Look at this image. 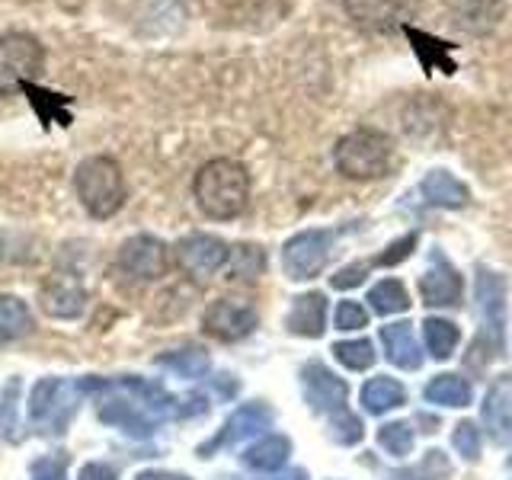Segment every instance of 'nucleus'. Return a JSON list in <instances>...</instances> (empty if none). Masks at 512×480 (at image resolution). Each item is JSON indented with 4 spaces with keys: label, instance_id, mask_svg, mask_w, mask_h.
Here are the masks:
<instances>
[{
    "label": "nucleus",
    "instance_id": "f257e3e1",
    "mask_svg": "<svg viewBox=\"0 0 512 480\" xmlns=\"http://www.w3.org/2000/svg\"><path fill=\"white\" fill-rule=\"evenodd\" d=\"M192 196L196 205L208 218L215 221H231L244 215L250 202V176L247 167L237 164L231 157H215L199 167L196 180H192Z\"/></svg>",
    "mask_w": 512,
    "mask_h": 480
},
{
    "label": "nucleus",
    "instance_id": "f03ea898",
    "mask_svg": "<svg viewBox=\"0 0 512 480\" xmlns=\"http://www.w3.org/2000/svg\"><path fill=\"white\" fill-rule=\"evenodd\" d=\"M74 189H77L80 205H84L93 218H112L125 205V196H128L119 160L103 157V154L80 160V167L74 173Z\"/></svg>",
    "mask_w": 512,
    "mask_h": 480
},
{
    "label": "nucleus",
    "instance_id": "7ed1b4c3",
    "mask_svg": "<svg viewBox=\"0 0 512 480\" xmlns=\"http://www.w3.org/2000/svg\"><path fill=\"white\" fill-rule=\"evenodd\" d=\"M333 164L349 180H375L391 170V141L372 128H359L333 148Z\"/></svg>",
    "mask_w": 512,
    "mask_h": 480
},
{
    "label": "nucleus",
    "instance_id": "20e7f679",
    "mask_svg": "<svg viewBox=\"0 0 512 480\" xmlns=\"http://www.w3.org/2000/svg\"><path fill=\"white\" fill-rule=\"evenodd\" d=\"M477 311H480V336L474 340L471 352H484V362L493 359L496 352L503 349V324H506V279L496 276V272L477 269Z\"/></svg>",
    "mask_w": 512,
    "mask_h": 480
},
{
    "label": "nucleus",
    "instance_id": "39448f33",
    "mask_svg": "<svg viewBox=\"0 0 512 480\" xmlns=\"http://www.w3.org/2000/svg\"><path fill=\"white\" fill-rule=\"evenodd\" d=\"M80 388L77 381H61V378H39L29 391V423L45 426L48 432H64V426L71 423V416L77 410Z\"/></svg>",
    "mask_w": 512,
    "mask_h": 480
},
{
    "label": "nucleus",
    "instance_id": "423d86ee",
    "mask_svg": "<svg viewBox=\"0 0 512 480\" xmlns=\"http://www.w3.org/2000/svg\"><path fill=\"white\" fill-rule=\"evenodd\" d=\"M45 68V52L39 39L26 32H10L0 39V96L26 87Z\"/></svg>",
    "mask_w": 512,
    "mask_h": 480
},
{
    "label": "nucleus",
    "instance_id": "0eeeda50",
    "mask_svg": "<svg viewBox=\"0 0 512 480\" xmlns=\"http://www.w3.org/2000/svg\"><path fill=\"white\" fill-rule=\"evenodd\" d=\"M116 269L132 282H154L160 276H167L170 247L154 234H135L119 247Z\"/></svg>",
    "mask_w": 512,
    "mask_h": 480
},
{
    "label": "nucleus",
    "instance_id": "6e6552de",
    "mask_svg": "<svg viewBox=\"0 0 512 480\" xmlns=\"http://www.w3.org/2000/svg\"><path fill=\"white\" fill-rule=\"evenodd\" d=\"M333 250V231H301L282 247V269L288 279L308 282L320 276Z\"/></svg>",
    "mask_w": 512,
    "mask_h": 480
},
{
    "label": "nucleus",
    "instance_id": "1a4fd4ad",
    "mask_svg": "<svg viewBox=\"0 0 512 480\" xmlns=\"http://www.w3.org/2000/svg\"><path fill=\"white\" fill-rule=\"evenodd\" d=\"M176 266H180L189 279H212L231 260V247L215 234H189L176 244Z\"/></svg>",
    "mask_w": 512,
    "mask_h": 480
},
{
    "label": "nucleus",
    "instance_id": "9d476101",
    "mask_svg": "<svg viewBox=\"0 0 512 480\" xmlns=\"http://www.w3.org/2000/svg\"><path fill=\"white\" fill-rule=\"evenodd\" d=\"M349 20L368 32H391L410 26L420 0H343Z\"/></svg>",
    "mask_w": 512,
    "mask_h": 480
},
{
    "label": "nucleus",
    "instance_id": "9b49d317",
    "mask_svg": "<svg viewBox=\"0 0 512 480\" xmlns=\"http://www.w3.org/2000/svg\"><path fill=\"white\" fill-rule=\"evenodd\" d=\"M39 308L55 320H74L87 308V288L74 272L58 269L39 288Z\"/></svg>",
    "mask_w": 512,
    "mask_h": 480
},
{
    "label": "nucleus",
    "instance_id": "f8f14e48",
    "mask_svg": "<svg viewBox=\"0 0 512 480\" xmlns=\"http://www.w3.org/2000/svg\"><path fill=\"white\" fill-rule=\"evenodd\" d=\"M202 330L221 343H237L256 330V311L247 301L218 298L208 304V311L202 314Z\"/></svg>",
    "mask_w": 512,
    "mask_h": 480
},
{
    "label": "nucleus",
    "instance_id": "ddd939ff",
    "mask_svg": "<svg viewBox=\"0 0 512 480\" xmlns=\"http://www.w3.org/2000/svg\"><path fill=\"white\" fill-rule=\"evenodd\" d=\"M272 426V410L266 404H260V400H253V404H244V407H237L231 416H228V423H224L218 432H215V439H208L199 445V458H212L215 452H221V448H231L237 442H244L250 436H256V432H263Z\"/></svg>",
    "mask_w": 512,
    "mask_h": 480
},
{
    "label": "nucleus",
    "instance_id": "4468645a",
    "mask_svg": "<svg viewBox=\"0 0 512 480\" xmlns=\"http://www.w3.org/2000/svg\"><path fill=\"white\" fill-rule=\"evenodd\" d=\"M301 388H304V400L311 404V410L317 413H340L346 410L349 400V384L343 378H336L327 365L320 362H308L301 368Z\"/></svg>",
    "mask_w": 512,
    "mask_h": 480
},
{
    "label": "nucleus",
    "instance_id": "2eb2a0df",
    "mask_svg": "<svg viewBox=\"0 0 512 480\" xmlns=\"http://www.w3.org/2000/svg\"><path fill=\"white\" fill-rule=\"evenodd\" d=\"M420 295H423V301L429 304V308H448V304H458V298H461L458 269L448 263L439 250L432 253V266L420 279Z\"/></svg>",
    "mask_w": 512,
    "mask_h": 480
},
{
    "label": "nucleus",
    "instance_id": "dca6fc26",
    "mask_svg": "<svg viewBox=\"0 0 512 480\" xmlns=\"http://www.w3.org/2000/svg\"><path fill=\"white\" fill-rule=\"evenodd\" d=\"M100 420L109 423L112 429H122L125 436H132V439L154 436V420L135 404L132 397H100Z\"/></svg>",
    "mask_w": 512,
    "mask_h": 480
},
{
    "label": "nucleus",
    "instance_id": "f3484780",
    "mask_svg": "<svg viewBox=\"0 0 512 480\" xmlns=\"http://www.w3.org/2000/svg\"><path fill=\"white\" fill-rule=\"evenodd\" d=\"M506 13V0H452L455 26L468 36H487L500 26Z\"/></svg>",
    "mask_w": 512,
    "mask_h": 480
},
{
    "label": "nucleus",
    "instance_id": "a211bd4d",
    "mask_svg": "<svg viewBox=\"0 0 512 480\" xmlns=\"http://www.w3.org/2000/svg\"><path fill=\"white\" fill-rule=\"evenodd\" d=\"M285 327L295 336H308V340H317L327 330V298L324 292H308L298 295L292 311L285 314Z\"/></svg>",
    "mask_w": 512,
    "mask_h": 480
},
{
    "label": "nucleus",
    "instance_id": "6ab92c4d",
    "mask_svg": "<svg viewBox=\"0 0 512 480\" xmlns=\"http://www.w3.org/2000/svg\"><path fill=\"white\" fill-rule=\"evenodd\" d=\"M381 346H384V356H388V362L397 365V368H404V372H416V368L423 365V349H420V343H416L410 324L381 327Z\"/></svg>",
    "mask_w": 512,
    "mask_h": 480
},
{
    "label": "nucleus",
    "instance_id": "aec40b11",
    "mask_svg": "<svg viewBox=\"0 0 512 480\" xmlns=\"http://www.w3.org/2000/svg\"><path fill=\"white\" fill-rule=\"evenodd\" d=\"M420 192H423V202L436 205V208H464L471 202V189L448 170L426 173V180L420 183Z\"/></svg>",
    "mask_w": 512,
    "mask_h": 480
},
{
    "label": "nucleus",
    "instance_id": "412c9836",
    "mask_svg": "<svg viewBox=\"0 0 512 480\" xmlns=\"http://www.w3.org/2000/svg\"><path fill=\"white\" fill-rule=\"evenodd\" d=\"M138 23L151 36H167V32H176L186 23V4L183 0H141Z\"/></svg>",
    "mask_w": 512,
    "mask_h": 480
},
{
    "label": "nucleus",
    "instance_id": "4be33fe9",
    "mask_svg": "<svg viewBox=\"0 0 512 480\" xmlns=\"http://www.w3.org/2000/svg\"><path fill=\"white\" fill-rule=\"evenodd\" d=\"M484 423H487L493 439L509 436V429H512V375H503L487 391V400H484Z\"/></svg>",
    "mask_w": 512,
    "mask_h": 480
},
{
    "label": "nucleus",
    "instance_id": "5701e85b",
    "mask_svg": "<svg viewBox=\"0 0 512 480\" xmlns=\"http://www.w3.org/2000/svg\"><path fill=\"white\" fill-rule=\"evenodd\" d=\"M400 32H404V36L410 39V45H413V55L420 58L423 71H436V68H439V71H445V74H455L452 45H445L442 39L429 36V32L413 29V26H404Z\"/></svg>",
    "mask_w": 512,
    "mask_h": 480
},
{
    "label": "nucleus",
    "instance_id": "b1692460",
    "mask_svg": "<svg viewBox=\"0 0 512 480\" xmlns=\"http://www.w3.org/2000/svg\"><path fill=\"white\" fill-rule=\"evenodd\" d=\"M404 400H407V388L397 378H388V375H375L372 381H365V388H362V407L375 416L400 407Z\"/></svg>",
    "mask_w": 512,
    "mask_h": 480
},
{
    "label": "nucleus",
    "instance_id": "393cba45",
    "mask_svg": "<svg viewBox=\"0 0 512 480\" xmlns=\"http://www.w3.org/2000/svg\"><path fill=\"white\" fill-rule=\"evenodd\" d=\"M32 311L23 298L16 295H0V346L23 340L32 333Z\"/></svg>",
    "mask_w": 512,
    "mask_h": 480
},
{
    "label": "nucleus",
    "instance_id": "a878e982",
    "mask_svg": "<svg viewBox=\"0 0 512 480\" xmlns=\"http://www.w3.org/2000/svg\"><path fill=\"white\" fill-rule=\"evenodd\" d=\"M154 365L170 368L180 378H202L212 368V359H208V352L202 346H183V349L160 352V356H154Z\"/></svg>",
    "mask_w": 512,
    "mask_h": 480
},
{
    "label": "nucleus",
    "instance_id": "bb28decb",
    "mask_svg": "<svg viewBox=\"0 0 512 480\" xmlns=\"http://www.w3.org/2000/svg\"><path fill=\"white\" fill-rule=\"evenodd\" d=\"M288 455H292V442L285 436H263L244 452V464L253 471H279L285 468Z\"/></svg>",
    "mask_w": 512,
    "mask_h": 480
},
{
    "label": "nucleus",
    "instance_id": "cd10ccee",
    "mask_svg": "<svg viewBox=\"0 0 512 480\" xmlns=\"http://www.w3.org/2000/svg\"><path fill=\"white\" fill-rule=\"evenodd\" d=\"M426 400L439 407H468L471 404V384L458 375H436L426 384Z\"/></svg>",
    "mask_w": 512,
    "mask_h": 480
},
{
    "label": "nucleus",
    "instance_id": "c85d7f7f",
    "mask_svg": "<svg viewBox=\"0 0 512 480\" xmlns=\"http://www.w3.org/2000/svg\"><path fill=\"white\" fill-rule=\"evenodd\" d=\"M423 336H426V349L432 359L445 362L448 356L455 352L458 340H461V330L452 324V320H442V317H429L423 324Z\"/></svg>",
    "mask_w": 512,
    "mask_h": 480
},
{
    "label": "nucleus",
    "instance_id": "c756f323",
    "mask_svg": "<svg viewBox=\"0 0 512 480\" xmlns=\"http://www.w3.org/2000/svg\"><path fill=\"white\" fill-rule=\"evenodd\" d=\"M368 301H372L375 314H400L410 308V295L407 288L400 285L397 279H384L378 282L372 292H368Z\"/></svg>",
    "mask_w": 512,
    "mask_h": 480
},
{
    "label": "nucleus",
    "instance_id": "7c9ffc66",
    "mask_svg": "<svg viewBox=\"0 0 512 480\" xmlns=\"http://www.w3.org/2000/svg\"><path fill=\"white\" fill-rule=\"evenodd\" d=\"M333 359L346 365L349 372H365V368L375 365V346L368 340H343L333 343Z\"/></svg>",
    "mask_w": 512,
    "mask_h": 480
},
{
    "label": "nucleus",
    "instance_id": "2f4dec72",
    "mask_svg": "<svg viewBox=\"0 0 512 480\" xmlns=\"http://www.w3.org/2000/svg\"><path fill=\"white\" fill-rule=\"evenodd\" d=\"M23 381L10 378L4 388H0V432L10 442H20V420H16V397H20Z\"/></svg>",
    "mask_w": 512,
    "mask_h": 480
},
{
    "label": "nucleus",
    "instance_id": "473e14b6",
    "mask_svg": "<svg viewBox=\"0 0 512 480\" xmlns=\"http://www.w3.org/2000/svg\"><path fill=\"white\" fill-rule=\"evenodd\" d=\"M231 276L234 279H256L260 272L266 269V253L253 244H244V247H234L231 250Z\"/></svg>",
    "mask_w": 512,
    "mask_h": 480
},
{
    "label": "nucleus",
    "instance_id": "72a5a7b5",
    "mask_svg": "<svg viewBox=\"0 0 512 480\" xmlns=\"http://www.w3.org/2000/svg\"><path fill=\"white\" fill-rule=\"evenodd\" d=\"M378 442H381L384 452H391V455H397V458H404V455L413 452L416 436H413V429H410L407 423H388V426H381V429H378Z\"/></svg>",
    "mask_w": 512,
    "mask_h": 480
},
{
    "label": "nucleus",
    "instance_id": "f704fd0d",
    "mask_svg": "<svg viewBox=\"0 0 512 480\" xmlns=\"http://www.w3.org/2000/svg\"><path fill=\"white\" fill-rule=\"evenodd\" d=\"M365 436V426L356 413H349V410H340V413H333L330 416V439L333 442H340V445H359Z\"/></svg>",
    "mask_w": 512,
    "mask_h": 480
},
{
    "label": "nucleus",
    "instance_id": "c9c22d12",
    "mask_svg": "<svg viewBox=\"0 0 512 480\" xmlns=\"http://www.w3.org/2000/svg\"><path fill=\"white\" fill-rule=\"evenodd\" d=\"M452 445H455V452L464 461H477L480 458V429H477V423L461 420L455 426V432H452Z\"/></svg>",
    "mask_w": 512,
    "mask_h": 480
},
{
    "label": "nucleus",
    "instance_id": "e433bc0d",
    "mask_svg": "<svg viewBox=\"0 0 512 480\" xmlns=\"http://www.w3.org/2000/svg\"><path fill=\"white\" fill-rule=\"evenodd\" d=\"M68 474V458H58V455H42L32 461V468H29V477L32 480H68L64 477Z\"/></svg>",
    "mask_w": 512,
    "mask_h": 480
},
{
    "label": "nucleus",
    "instance_id": "4c0bfd02",
    "mask_svg": "<svg viewBox=\"0 0 512 480\" xmlns=\"http://www.w3.org/2000/svg\"><path fill=\"white\" fill-rule=\"evenodd\" d=\"M365 320H368V314L359 301H340V308H336V327L340 330H362Z\"/></svg>",
    "mask_w": 512,
    "mask_h": 480
},
{
    "label": "nucleus",
    "instance_id": "58836bf2",
    "mask_svg": "<svg viewBox=\"0 0 512 480\" xmlns=\"http://www.w3.org/2000/svg\"><path fill=\"white\" fill-rule=\"evenodd\" d=\"M416 247V234H407L404 240H394V244L388 247V253H381L378 260H372V266H394L400 260H407V256L413 253Z\"/></svg>",
    "mask_w": 512,
    "mask_h": 480
},
{
    "label": "nucleus",
    "instance_id": "ea45409f",
    "mask_svg": "<svg viewBox=\"0 0 512 480\" xmlns=\"http://www.w3.org/2000/svg\"><path fill=\"white\" fill-rule=\"evenodd\" d=\"M372 269V263H352V266H346V269H340L336 276L330 279L333 282V288H340V292H346V288H356V285H362L365 282V272Z\"/></svg>",
    "mask_w": 512,
    "mask_h": 480
},
{
    "label": "nucleus",
    "instance_id": "a19ab883",
    "mask_svg": "<svg viewBox=\"0 0 512 480\" xmlns=\"http://www.w3.org/2000/svg\"><path fill=\"white\" fill-rule=\"evenodd\" d=\"M77 480H116V471H112L109 464H103V461H90V464L80 468Z\"/></svg>",
    "mask_w": 512,
    "mask_h": 480
},
{
    "label": "nucleus",
    "instance_id": "79ce46f5",
    "mask_svg": "<svg viewBox=\"0 0 512 480\" xmlns=\"http://www.w3.org/2000/svg\"><path fill=\"white\" fill-rule=\"evenodd\" d=\"M135 480H189V477L173 474V471H141Z\"/></svg>",
    "mask_w": 512,
    "mask_h": 480
},
{
    "label": "nucleus",
    "instance_id": "37998d69",
    "mask_svg": "<svg viewBox=\"0 0 512 480\" xmlns=\"http://www.w3.org/2000/svg\"><path fill=\"white\" fill-rule=\"evenodd\" d=\"M272 480H308V471H301V468H295V471H285V474H279V477H272Z\"/></svg>",
    "mask_w": 512,
    "mask_h": 480
},
{
    "label": "nucleus",
    "instance_id": "c03bdc74",
    "mask_svg": "<svg viewBox=\"0 0 512 480\" xmlns=\"http://www.w3.org/2000/svg\"><path fill=\"white\" fill-rule=\"evenodd\" d=\"M0 256H4V247H0Z\"/></svg>",
    "mask_w": 512,
    "mask_h": 480
}]
</instances>
